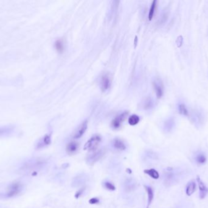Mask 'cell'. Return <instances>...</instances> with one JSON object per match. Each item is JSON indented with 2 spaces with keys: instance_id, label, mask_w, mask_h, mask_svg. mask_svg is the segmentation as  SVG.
Wrapping results in <instances>:
<instances>
[{
  "instance_id": "4316f807",
  "label": "cell",
  "mask_w": 208,
  "mask_h": 208,
  "mask_svg": "<svg viewBox=\"0 0 208 208\" xmlns=\"http://www.w3.org/2000/svg\"><path fill=\"white\" fill-rule=\"evenodd\" d=\"M99 202V199L97 198H92L91 199H90L89 200V203L90 204H91V205H95V204H97Z\"/></svg>"
},
{
  "instance_id": "7c38bea8",
  "label": "cell",
  "mask_w": 208,
  "mask_h": 208,
  "mask_svg": "<svg viewBox=\"0 0 208 208\" xmlns=\"http://www.w3.org/2000/svg\"><path fill=\"white\" fill-rule=\"evenodd\" d=\"M79 148V143L76 142H71L66 146V152L69 154H73L76 153Z\"/></svg>"
},
{
  "instance_id": "ac0fdd59",
  "label": "cell",
  "mask_w": 208,
  "mask_h": 208,
  "mask_svg": "<svg viewBox=\"0 0 208 208\" xmlns=\"http://www.w3.org/2000/svg\"><path fill=\"white\" fill-rule=\"evenodd\" d=\"M195 160L197 164H204L206 162V156L202 153H199L196 156Z\"/></svg>"
},
{
  "instance_id": "2e32d148",
  "label": "cell",
  "mask_w": 208,
  "mask_h": 208,
  "mask_svg": "<svg viewBox=\"0 0 208 208\" xmlns=\"http://www.w3.org/2000/svg\"><path fill=\"white\" fill-rule=\"evenodd\" d=\"M144 188L147 192V196H148V205H147V208H149L150 205L152 204V202L153 200V197H154L153 190L151 187L148 186H144Z\"/></svg>"
},
{
  "instance_id": "484cf974",
  "label": "cell",
  "mask_w": 208,
  "mask_h": 208,
  "mask_svg": "<svg viewBox=\"0 0 208 208\" xmlns=\"http://www.w3.org/2000/svg\"><path fill=\"white\" fill-rule=\"evenodd\" d=\"M85 189L84 188H81L80 190H78V191L76 192V194H75V197H76V198H79V197L82 195V194L83 193H84V192Z\"/></svg>"
},
{
  "instance_id": "8992f818",
  "label": "cell",
  "mask_w": 208,
  "mask_h": 208,
  "mask_svg": "<svg viewBox=\"0 0 208 208\" xmlns=\"http://www.w3.org/2000/svg\"><path fill=\"white\" fill-rule=\"evenodd\" d=\"M128 112L126 111L114 118L111 122V126L113 127V128L119 129L120 128L123 121H124V120L126 118L127 116H128Z\"/></svg>"
},
{
  "instance_id": "cb8c5ba5",
  "label": "cell",
  "mask_w": 208,
  "mask_h": 208,
  "mask_svg": "<svg viewBox=\"0 0 208 208\" xmlns=\"http://www.w3.org/2000/svg\"><path fill=\"white\" fill-rule=\"evenodd\" d=\"M153 106V101L152 100L150 99V98H147V99L144 102V108L148 109H150V107H152Z\"/></svg>"
},
{
  "instance_id": "277c9868",
  "label": "cell",
  "mask_w": 208,
  "mask_h": 208,
  "mask_svg": "<svg viewBox=\"0 0 208 208\" xmlns=\"http://www.w3.org/2000/svg\"><path fill=\"white\" fill-rule=\"evenodd\" d=\"M42 164L43 162H41V161H39L38 160H29L27 162H25L21 169L24 171H33L38 168Z\"/></svg>"
},
{
  "instance_id": "4fadbf2b",
  "label": "cell",
  "mask_w": 208,
  "mask_h": 208,
  "mask_svg": "<svg viewBox=\"0 0 208 208\" xmlns=\"http://www.w3.org/2000/svg\"><path fill=\"white\" fill-rule=\"evenodd\" d=\"M113 147L119 151H124L126 149V146L122 140L119 138H116L113 140Z\"/></svg>"
},
{
  "instance_id": "ffe728a7",
  "label": "cell",
  "mask_w": 208,
  "mask_h": 208,
  "mask_svg": "<svg viewBox=\"0 0 208 208\" xmlns=\"http://www.w3.org/2000/svg\"><path fill=\"white\" fill-rule=\"evenodd\" d=\"M139 117L137 115H132L128 118V123L130 124L131 126H134L137 124L139 122Z\"/></svg>"
},
{
  "instance_id": "52a82bcc",
  "label": "cell",
  "mask_w": 208,
  "mask_h": 208,
  "mask_svg": "<svg viewBox=\"0 0 208 208\" xmlns=\"http://www.w3.org/2000/svg\"><path fill=\"white\" fill-rule=\"evenodd\" d=\"M197 183H198L199 187V190H200L199 196H200V199H203V198H205L206 195L207 194L208 189L207 188V187L206 186V185L205 184V183H204L202 181V180L200 179V176H197Z\"/></svg>"
},
{
  "instance_id": "9a60e30c",
  "label": "cell",
  "mask_w": 208,
  "mask_h": 208,
  "mask_svg": "<svg viewBox=\"0 0 208 208\" xmlns=\"http://www.w3.org/2000/svg\"><path fill=\"white\" fill-rule=\"evenodd\" d=\"M196 189V183L195 181H191L188 184L186 189V193L188 196H190L194 193Z\"/></svg>"
},
{
  "instance_id": "9c48e42d",
  "label": "cell",
  "mask_w": 208,
  "mask_h": 208,
  "mask_svg": "<svg viewBox=\"0 0 208 208\" xmlns=\"http://www.w3.org/2000/svg\"><path fill=\"white\" fill-rule=\"evenodd\" d=\"M110 87V80L108 75H104L101 81V88L102 92H106Z\"/></svg>"
},
{
  "instance_id": "83f0119b",
  "label": "cell",
  "mask_w": 208,
  "mask_h": 208,
  "mask_svg": "<svg viewBox=\"0 0 208 208\" xmlns=\"http://www.w3.org/2000/svg\"><path fill=\"white\" fill-rule=\"evenodd\" d=\"M134 44H135V46H136V44H137V37L136 36L135 37V41H134Z\"/></svg>"
},
{
  "instance_id": "603a6c76",
  "label": "cell",
  "mask_w": 208,
  "mask_h": 208,
  "mask_svg": "<svg viewBox=\"0 0 208 208\" xmlns=\"http://www.w3.org/2000/svg\"><path fill=\"white\" fill-rule=\"evenodd\" d=\"M104 187H105V189H107L108 190L113 191L116 189L115 186H114L111 183L108 181H106L104 183Z\"/></svg>"
},
{
  "instance_id": "5bb4252c",
  "label": "cell",
  "mask_w": 208,
  "mask_h": 208,
  "mask_svg": "<svg viewBox=\"0 0 208 208\" xmlns=\"http://www.w3.org/2000/svg\"><path fill=\"white\" fill-rule=\"evenodd\" d=\"M51 143V135L50 134H46L45 136L43 137L42 140L40 141L38 144L37 145V148H41L45 146H47V145H50Z\"/></svg>"
},
{
  "instance_id": "e0dca14e",
  "label": "cell",
  "mask_w": 208,
  "mask_h": 208,
  "mask_svg": "<svg viewBox=\"0 0 208 208\" xmlns=\"http://www.w3.org/2000/svg\"><path fill=\"white\" fill-rule=\"evenodd\" d=\"M144 173L145 174L149 175L150 177L155 179H158L159 178V173L154 169L145 170H144Z\"/></svg>"
},
{
  "instance_id": "44dd1931",
  "label": "cell",
  "mask_w": 208,
  "mask_h": 208,
  "mask_svg": "<svg viewBox=\"0 0 208 208\" xmlns=\"http://www.w3.org/2000/svg\"><path fill=\"white\" fill-rule=\"evenodd\" d=\"M55 47L59 53H63V51L64 50V45L63 41L61 40H57L55 43Z\"/></svg>"
},
{
  "instance_id": "ba28073f",
  "label": "cell",
  "mask_w": 208,
  "mask_h": 208,
  "mask_svg": "<svg viewBox=\"0 0 208 208\" xmlns=\"http://www.w3.org/2000/svg\"><path fill=\"white\" fill-rule=\"evenodd\" d=\"M164 179V183L167 186H170L172 184H174L176 180L177 179L175 175V173L172 171V169H171V171H167V173H165Z\"/></svg>"
},
{
  "instance_id": "5b68a950",
  "label": "cell",
  "mask_w": 208,
  "mask_h": 208,
  "mask_svg": "<svg viewBox=\"0 0 208 208\" xmlns=\"http://www.w3.org/2000/svg\"><path fill=\"white\" fill-rule=\"evenodd\" d=\"M87 128H88V120H86L83 122L76 129V131L73 134L74 139H77L80 138L86 132Z\"/></svg>"
},
{
  "instance_id": "3957f363",
  "label": "cell",
  "mask_w": 208,
  "mask_h": 208,
  "mask_svg": "<svg viewBox=\"0 0 208 208\" xmlns=\"http://www.w3.org/2000/svg\"><path fill=\"white\" fill-rule=\"evenodd\" d=\"M90 153L91 154H90L86 158V162L88 164L92 165L97 162L99 160H100L105 154V152L103 149H97Z\"/></svg>"
},
{
  "instance_id": "7402d4cb",
  "label": "cell",
  "mask_w": 208,
  "mask_h": 208,
  "mask_svg": "<svg viewBox=\"0 0 208 208\" xmlns=\"http://www.w3.org/2000/svg\"><path fill=\"white\" fill-rule=\"evenodd\" d=\"M156 6H157V1H156V0H154V1L152 2V4H151V6H150V10H149V20L150 21L152 20V19L153 17V15H154L155 11V9H156Z\"/></svg>"
},
{
  "instance_id": "30bf717a",
  "label": "cell",
  "mask_w": 208,
  "mask_h": 208,
  "mask_svg": "<svg viewBox=\"0 0 208 208\" xmlns=\"http://www.w3.org/2000/svg\"><path fill=\"white\" fill-rule=\"evenodd\" d=\"M153 87L155 90L156 95L158 98H161L163 95V86L162 84L158 81H155L153 82Z\"/></svg>"
},
{
  "instance_id": "6da1fadb",
  "label": "cell",
  "mask_w": 208,
  "mask_h": 208,
  "mask_svg": "<svg viewBox=\"0 0 208 208\" xmlns=\"http://www.w3.org/2000/svg\"><path fill=\"white\" fill-rule=\"evenodd\" d=\"M102 140V137L99 134H95L92 136L87 142L85 144L84 149L85 150H88L90 152H93L97 149L99 145Z\"/></svg>"
},
{
  "instance_id": "d6986e66",
  "label": "cell",
  "mask_w": 208,
  "mask_h": 208,
  "mask_svg": "<svg viewBox=\"0 0 208 208\" xmlns=\"http://www.w3.org/2000/svg\"><path fill=\"white\" fill-rule=\"evenodd\" d=\"M178 112L181 114V115H183L184 116H188L189 115V112L188 109H187L185 105L183 103H181L178 105Z\"/></svg>"
},
{
  "instance_id": "d4e9b609",
  "label": "cell",
  "mask_w": 208,
  "mask_h": 208,
  "mask_svg": "<svg viewBox=\"0 0 208 208\" xmlns=\"http://www.w3.org/2000/svg\"><path fill=\"white\" fill-rule=\"evenodd\" d=\"M183 43V38L181 35H180L177 38V40L176 41V44L177 45L178 47H181Z\"/></svg>"
},
{
  "instance_id": "8fae6325",
  "label": "cell",
  "mask_w": 208,
  "mask_h": 208,
  "mask_svg": "<svg viewBox=\"0 0 208 208\" xmlns=\"http://www.w3.org/2000/svg\"><path fill=\"white\" fill-rule=\"evenodd\" d=\"M14 131V127L12 126H7L0 127V137L8 136Z\"/></svg>"
},
{
  "instance_id": "7a4b0ae2",
  "label": "cell",
  "mask_w": 208,
  "mask_h": 208,
  "mask_svg": "<svg viewBox=\"0 0 208 208\" xmlns=\"http://www.w3.org/2000/svg\"><path fill=\"white\" fill-rule=\"evenodd\" d=\"M23 186L22 183L17 182L10 184L7 189V191L4 196L6 198H11L19 194L23 190Z\"/></svg>"
}]
</instances>
